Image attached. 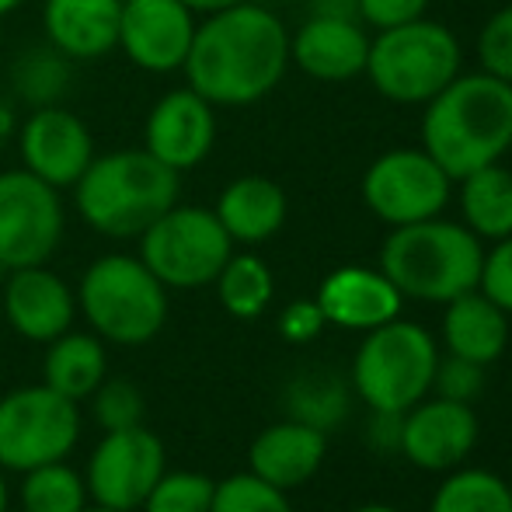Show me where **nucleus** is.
<instances>
[{
  "label": "nucleus",
  "mask_w": 512,
  "mask_h": 512,
  "mask_svg": "<svg viewBox=\"0 0 512 512\" xmlns=\"http://www.w3.org/2000/svg\"><path fill=\"white\" fill-rule=\"evenodd\" d=\"M370 39L356 18L314 14L290 35V63H297L314 81H352L366 74Z\"/></svg>",
  "instance_id": "6ab92c4d"
},
{
  "label": "nucleus",
  "mask_w": 512,
  "mask_h": 512,
  "mask_svg": "<svg viewBox=\"0 0 512 512\" xmlns=\"http://www.w3.org/2000/svg\"><path fill=\"white\" fill-rule=\"evenodd\" d=\"M81 512H133V509H112V506H98V502H88Z\"/></svg>",
  "instance_id": "c03bdc74"
},
{
  "label": "nucleus",
  "mask_w": 512,
  "mask_h": 512,
  "mask_svg": "<svg viewBox=\"0 0 512 512\" xmlns=\"http://www.w3.org/2000/svg\"><path fill=\"white\" fill-rule=\"evenodd\" d=\"M481 387H485V366L471 363V359H460V356L439 359L436 377H432V394L471 405L481 394Z\"/></svg>",
  "instance_id": "f704fd0d"
},
{
  "label": "nucleus",
  "mask_w": 512,
  "mask_h": 512,
  "mask_svg": "<svg viewBox=\"0 0 512 512\" xmlns=\"http://www.w3.org/2000/svg\"><path fill=\"white\" fill-rule=\"evenodd\" d=\"M356 356H352L349 387L370 411H408L432 394L439 352L436 338L411 321L380 324L363 331Z\"/></svg>",
  "instance_id": "423d86ee"
},
{
  "label": "nucleus",
  "mask_w": 512,
  "mask_h": 512,
  "mask_svg": "<svg viewBox=\"0 0 512 512\" xmlns=\"http://www.w3.org/2000/svg\"><path fill=\"white\" fill-rule=\"evenodd\" d=\"M317 307L324 321L345 331H373L380 324L401 317L405 297L380 269L366 265H342L328 272L317 286Z\"/></svg>",
  "instance_id": "a211bd4d"
},
{
  "label": "nucleus",
  "mask_w": 512,
  "mask_h": 512,
  "mask_svg": "<svg viewBox=\"0 0 512 512\" xmlns=\"http://www.w3.org/2000/svg\"><path fill=\"white\" fill-rule=\"evenodd\" d=\"M81 439V408L46 384L18 387L0 398V471L25 474L32 467L67 460Z\"/></svg>",
  "instance_id": "1a4fd4ad"
},
{
  "label": "nucleus",
  "mask_w": 512,
  "mask_h": 512,
  "mask_svg": "<svg viewBox=\"0 0 512 512\" xmlns=\"http://www.w3.org/2000/svg\"><path fill=\"white\" fill-rule=\"evenodd\" d=\"M324 453H328V432L297 418H283L255 436L248 450V471L283 492H293L321 471Z\"/></svg>",
  "instance_id": "aec40b11"
},
{
  "label": "nucleus",
  "mask_w": 512,
  "mask_h": 512,
  "mask_svg": "<svg viewBox=\"0 0 512 512\" xmlns=\"http://www.w3.org/2000/svg\"><path fill=\"white\" fill-rule=\"evenodd\" d=\"M485 248L464 223L418 220L394 227L380 248V272L398 286L401 297L422 304H450L467 290H478Z\"/></svg>",
  "instance_id": "20e7f679"
},
{
  "label": "nucleus",
  "mask_w": 512,
  "mask_h": 512,
  "mask_svg": "<svg viewBox=\"0 0 512 512\" xmlns=\"http://www.w3.org/2000/svg\"><path fill=\"white\" fill-rule=\"evenodd\" d=\"M216 481L199 471H164L140 512H209Z\"/></svg>",
  "instance_id": "7c9ffc66"
},
{
  "label": "nucleus",
  "mask_w": 512,
  "mask_h": 512,
  "mask_svg": "<svg viewBox=\"0 0 512 512\" xmlns=\"http://www.w3.org/2000/svg\"><path fill=\"white\" fill-rule=\"evenodd\" d=\"M21 168L32 171L53 189H74L77 178L95 161V136L81 122V115L60 105L32 108L18 129Z\"/></svg>",
  "instance_id": "ddd939ff"
},
{
  "label": "nucleus",
  "mask_w": 512,
  "mask_h": 512,
  "mask_svg": "<svg viewBox=\"0 0 512 512\" xmlns=\"http://www.w3.org/2000/svg\"><path fill=\"white\" fill-rule=\"evenodd\" d=\"M401 422H405V411H370L366 443H370L377 453H398L401 450Z\"/></svg>",
  "instance_id": "58836bf2"
},
{
  "label": "nucleus",
  "mask_w": 512,
  "mask_h": 512,
  "mask_svg": "<svg viewBox=\"0 0 512 512\" xmlns=\"http://www.w3.org/2000/svg\"><path fill=\"white\" fill-rule=\"evenodd\" d=\"M67 84H70V60L56 53L53 46L21 56L18 67H14V91L32 108L56 105V98L67 91Z\"/></svg>",
  "instance_id": "c756f323"
},
{
  "label": "nucleus",
  "mask_w": 512,
  "mask_h": 512,
  "mask_svg": "<svg viewBox=\"0 0 512 512\" xmlns=\"http://www.w3.org/2000/svg\"><path fill=\"white\" fill-rule=\"evenodd\" d=\"M164 471H168L164 443L147 425H133V429L105 432L98 439L88 457L84 485H88V499L98 506L140 512L143 499Z\"/></svg>",
  "instance_id": "f8f14e48"
},
{
  "label": "nucleus",
  "mask_w": 512,
  "mask_h": 512,
  "mask_svg": "<svg viewBox=\"0 0 512 512\" xmlns=\"http://www.w3.org/2000/svg\"><path fill=\"white\" fill-rule=\"evenodd\" d=\"M185 7H189L192 14H216V11H223V7H234V4H241V0H182Z\"/></svg>",
  "instance_id": "ea45409f"
},
{
  "label": "nucleus",
  "mask_w": 512,
  "mask_h": 512,
  "mask_svg": "<svg viewBox=\"0 0 512 512\" xmlns=\"http://www.w3.org/2000/svg\"><path fill=\"white\" fill-rule=\"evenodd\" d=\"M196 25L182 0H122L115 49L147 74H175L185 67Z\"/></svg>",
  "instance_id": "4468645a"
},
{
  "label": "nucleus",
  "mask_w": 512,
  "mask_h": 512,
  "mask_svg": "<svg viewBox=\"0 0 512 512\" xmlns=\"http://www.w3.org/2000/svg\"><path fill=\"white\" fill-rule=\"evenodd\" d=\"M324 324L328 321H324L317 300H293V304H286L283 314H279V335L293 345H304L321 335Z\"/></svg>",
  "instance_id": "4c0bfd02"
},
{
  "label": "nucleus",
  "mask_w": 512,
  "mask_h": 512,
  "mask_svg": "<svg viewBox=\"0 0 512 512\" xmlns=\"http://www.w3.org/2000/svg\"><path fill=\"white\" fill-rule=\"evenodd\" d=\"M509 150H512V147H509Z\"/></svg>",
  "instance_id": "a18cd8bd"
},
{
  "label": "nucleus",
  "mask_w": 512,
  "mask_h": 512,
  "mask_svg": "<svg viewBox=\"0 0 512 512\" xmlns=\"http://www.w3.org/2000/svg\"><path fill=\"white\" fill-rule=\"evenodd\" d=\"M67 230L60 189L25 168L0 171V269L46 265Z\"/></svg>",
  "instance_id": "9d476101"
},
{
  "label": "nucleus",
  "mask_w": 512,
  "mask_h": 512,
  "mask_svg": "<svg viewBox=\"0 0 512 512\" xmlns=\"http://www.w3.org/2000/svg\"><path fill=\"white\" fill-rule=\"evenodd\" d=\"M178 171L147 150L95 154L74 185V206L95 234L129 241L178 203Z\"/></svg>",
  "instance_id": "7ed1b4c3"
},
{
  "label": "nucleus",
  "mask_w": 512,
  "mask_h": 512,
  "mask_svg": "<svg viewBox=\"0 0 512 512\" xmlns=\"http://www.w3.org/2000/svg\"><path fill=\"white\" fill-rule=\"evenodd\" d=\"M429 512H512V488L495 471L460 464L446 471Z\"/></svg>",
  "instance_id": "a878e982"
},
{
  "label": "nucleus",
  "mask_w": 512,
  "mask_h": 512,
  "mask_svg": "<svg viewBox=\"0 0 512 512\" xmlns=\"http://www.w3.org/2000/svg\"><path fill=\"white\" fill-rule=\"evenodd\" d=\"M290 67V32L286 25L258 4L223 7L206 14L196 25L189 56H185V81L209 105H255L283 81Z\"/></svg>",
  "instance_id": "f257e3e1"
},
{
  "label": "nucleus",
  "mask_w": 512,
  "mask_h": 512,
  "mask_svg": "<svg viewBox=\"0 0 512 512\" xmlns=\"http://www.w3.org/2000/svg\"><path fill=\"white\" fill-rule=\"evenodd\" d=\"M349 401H352V387L342 377L324 370H310L293 377V384L286 387V411L290 418L314 429L328 432L338 422H345L349 415Z\"/></svg>",
  "instance_id": "bb28decb"
},
{
  "label": "nucleus",
  "mask_w": 512,
  "mask_h": 512,
  "mask_svg": "<svg viewBox=\"0 0 512 512\" xmlns=\"http://www.w3.org/2000/svg\"><path fill=\"white\" fill-rule=\"evenodd\" d=\"M7 506H11V495H7V478H4V471H0V512H7Z\"/></svg>",
  "instance_id": "a19ab883"
},
{
  "label": "nucleus",
  "mask_w": 512,
  "mask_h": 512,
  "mask_svg": "<svg viewBox=\"0 0 512 512\" xmlns=\"http://www.w3.org/2000/svg\"><path fill=\"white\" fill-rule=\"evenodd\" d=\"M216 105L185 84L157 98L143 126V150L171 171H192L209 157L216 143Z\"/></svg>",
  "instance_id": "dca6fc26"
},
{
  "label": "nucleus",
  "mask_w": 512,
  "mask_h": 512,
  "mask_svg": "<svg viewBox=\"0 0 512 512\" xmlns=\"http://www.w3.org/2000/svg\"><path fill=\"white\" fill-rule=\"evenodd\" d=\"M119 7L122 0H46L42 32L70 63L102 60L119 46Z\"/></svg>",
  "instance_id": "412c9836"
},
{
  "label": "nucleus",
  "mask_w": 512,
  "mask_h": 512,
  "mask_svg": "<svg viewBox=\"0 0 512 512\" xmlns=\"http://www.w3.org/2000/svg\"><path fill=\"white\" fill-rule=\"evenodd\" d=\"M18 492L25 512H81L91 502L84 474L74 471L67 460H53V464L25 471Z\"/></svg>",
  "instance_id": "c85d7f7f"
},
{
  "label": "nucleus",
  "mask_w": 512,
  "mask_h": 512,
  "mask_svg": "<svg viewBox=\"0 0 512 512\" xmlns=\"http://www.w3.org/2000/svg\"><path fill=\"white\" fill-rule=\"evenodd\" d=\"M512 147V84L492 74H457L425 102L422 150L453 178L499 164Z\"/></svg>",
  "instance_id": "f03ea898"
},
{
  "label": "nucleus",
  "mask_w": 512,
  "mask_h": 512,
  "mask_svg": "<svg viewBox=\"0 0 512 512\" xmlns=\"http://www.w3.org/2000/svg\"><path fill=\"white\" fill-rule=\"evenodd\" d=\"M453 178L425 150H387L363 175V203L391 227L432 220L450 203Z\"/></svg>",
  "instance_id": "9b49d317"
},
{
  "label": "nucleus",
  "mask_w": 512,
  "mask_h": 512,
  "mask_svg": "<svg viewBox=\"0 0 512 512\" xmlns=\"http://www.w3.org/2000/svg\"><path fill=\"white\" fill-rule=\"evenodd\" d=\"M77 310L102 342L147 345L168 324V286L140 255H102L84 269Z\"/></svg>",
  "instance_id": "39448f33"
},
{
  "label": "nucleus",
  "mask_w": 512,
  "mask_h": 512,
  "mask_svg": "<svg viewBox=\"0 0 512 512\" xmlns=\"http://www.w3.org/2000/svg\"><path fill=\"white\" fill-rule=\"evenodd\" d=\"M478 60L485 74L512 84V4L485 21L478 35Z\"/></svg>",
  "instance_id": "72a5a7b5"
},
{
  "label": "nucleus",
  "mask_w": 512,
  "mask_h": 512,
  "mask_svg": "<svg viewBox=\"0 0 512 512\" xmlns=\"http://www.w3.org/2000/svg\"><path fill=\"white\" fill-rule=\"evenodd\" d=\"M4 317L28 342H53L77 317V293L46 265L11 269L4 279Z\"/></svg>",
  "instance_id": "f3484780"
},
{
  "label": "nucleus",
  "mask_w": 512,
  "mask_h": 512,
  "mask_svg": "<svg viewBox=\"0 0 512 512\" xmlns=\"http://www.w3.org/2000/svg\"><path fill=\"white\" fill-rule=\"evenodd\" d=\"M21 4H25V0H0V18H4V14H14Z\"/></svg>",
  "instance_id": "37998d69"
},
{
  "label": "nucleus",
  "mask_w": 512,
  "mask_h": 512,
  "mask_svg": "<svg viewBox=\"0 0 512 512\" xmlns=\"http://www.w3.org/2000/svg\"><path fill=\"white\" fill-rule=\"evenodd\" d=\"M464 227L481 241H502L512 234V171L488 164L460 178Z\"/></svg>",
  "instance_id": "393cba45"
},
{
  "label": "nucleus",
  "mask_w": 512,
  "mask_h": 512,
  "mask_svg": "<svg viewBox=\"0 0 512 512\" xmlns=\"http://www.w3.org/2000/svg\"><path fill=\"white\" fill-rule=\"evenodd\" d=\"M366 74L384 98L425 105L460 74V42L439 21L415 18L370 39Z\"/></svg>",
  "instance_id": "0eeeda50"
},
{
  "label": "nucleus",
  "mask_w": 512,
  "mask_h": 512,
  "mask_svg": "<svg viewBox=\"0 0 512 512\" xmlns=\"http://www.w3.org/2000/svg\"><path fill=\"white\" fill-rule=\"evenodd\" d=\"M213 286L223 310L230 317H241V321L265 314V307L272 304V293H276L272 269L258 255H230Z\"/></svg>",
  "instance_id": "cd10ccee"
},
{
  "label": "nucleus",
  "mask_w": 512,
  "mask_h": 512,
  "mask_svg": "<svg viewBox=\"0 0 512 512\" xmlns=\"http://www.w3.org/2000/svg\"><path fill=\"white\" fill-rule=\"evenodd\" d=\"M230 255H234V241L213 209L203 206L175 203L140 234V262L168 290L209 286Z\"/></svg>",
  "instance_id": "6e6552de"
},
{
  "label": "nucleus",
  "mask_w": 512,
  "mask_h": 512,
  "mask_svg": "<svg viewBox=\"0 0 512 512\" xmlns=\"http://www.w3.org/2000/svg\"><path fill=\"white\" fill-rule=\"evenodd\" d=\"M213 213L234 244H262L283 230L286 192L272 178L244 175L220 192Z\"/></svg>",
  "instance_id": "5701e85b"
},
{
  "label": "nucleus",
  "mask_w": 512,
  "mask_h": 512,
  "mask_svg": "<svg viewBox=\"0 0 512 512\" xmlns=\"http://www.w3.org/2000/svg\"><path fill=\"white\" fill-rule=\"evenodd\" d=\"M209 512H293V502L283 488L269 485L258 474H230L216 481L213 509Z\"/></svg>",
  "instance_id": "2f4dec72"
},
{
  "label": "nucleus",
  "mask_w": 512,
  "mask_h": 512,
  "mask_svg": "<svg viewBox=\"0 0 512 512\" xmlns=\"http://www.w3.org/2000/svg\"><path fill=\"white\" fill-rule=\"evenodd\" d=\"M91 415L102 425V432H115V429H133V425H143V415H147V401H143V391L126 377H105L102 384L91 394Z\"/></svg>",
  "instance_id": "473e14b6"
},
{
  "label": "nucleus",
  "mask_w": 512,
  "mask_h": 512,
  "mask_svg": "<svg viewBox=\"0 0 512 512\" xmlns=\"http://www.w3.org/2000/svg\"><path fill=\"white\" fill-rule=\"evenodd\" d=\"M425 7H429V0H356V14L377 32L422 18Z\"/></svg>",
  "instance_id": "e433bc0d"
},
{
  "label": "nucleus",
  "mask_w": 512,
  "mask_h": 512,
  "mask_svg": "<svg viewBox=\"0 0 512 512\" xmlns=\"http://www.w3.org/2000/svg\"><path fill=\"white\" fill-rule=\"evenodd\" d=\"M443 345L446 356L492 366L509 345V314L481 290L460 293L443 310Z\"/></svg>",
  "instance_id": "4be33fe9"
},
{
  "label": "nucleus",
  "mask_w": 512,
  "mask_h": 512,
  "mask_svg": "<svg viewBox=\"0 0 512 512\" xmlns=\"http://www.w3.org/2000/svg\"><path fill=\"white\" fill-rule=\"evenodd\" d=\"M352 512H401V509L384 506V502H370V506H359V509H352Z\"/></svg>",
  "instance_id": "79ce46f5"
},
{
  "label": "nucleus",
  "mask_w": 512,
  "mask_h": 512,
  "mask_svg": "<svg viewBox=\"0 0 512 512\" xmlns=\"http://www.w3.org/2000/svg\"><path fill=\"white\" fill-rule=\"evenodd\" d=\"M108 377V352L95 331H63L46 342L42 384L60 391L70 401H88L95 387Z\"/></svg>",
  "instance_id": "b1692460"
},
{
  "label": "nucleus",
  "mask_w": 512,
  "mask_h": 512,
  "mask_svg": "<svg viewBox=\"0 0 512 512\" xmlns=\"http://www.w3.org/2000/svg\"><path fill=\"white\" fill-rule=\"evenodd\" d=\"M478 290L485 293L492 304H499L506 314H512V234L492 244L481 262Z\"/></svg>",
  "instance_id": "c9c22d12"
},
{
  "label": "nucleus",
  "mask_w": 512,
  "mask_h": 512,
  "mask_svg": "<svg viewBox=\"0 0 512 512\" xmlns=\"http://www.w3.org/2000/svg\"><path fill=\"white\" fill-rule=\"evenodd\" d=\"M478 436L481 425L471 405L439 398V394H425L418 405L405 411L398 453L408 457V464H415L418 471L446 474L471 457Z\"/></svg>",
  "instance_id": "2eb2a0df"
}]
</instances>
